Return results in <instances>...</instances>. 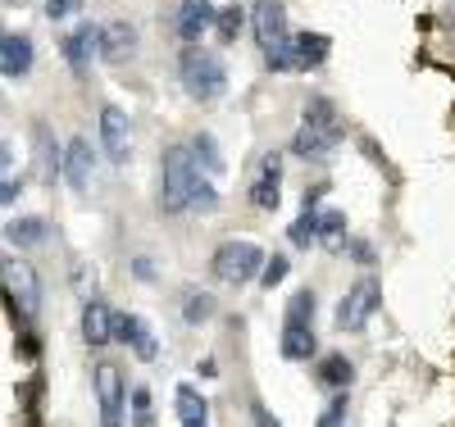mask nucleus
Instances as JSON below:
<instances>
[{
    "mask_svg": "<svg viewBox=\"0 0 455 427\" xmlns=\"http://www.w3.org/2000/svg\"><path fill=\"white\" fill-rule=\"evenodd\" d=\"M341 141V119H337V105L328 96H315L306 100V114H300V128H296V141L291 150L300 160H328Z\"/></svg>",
    "mask_w": 455,
    "mask_h": 427,
    "instance_id": "obj_1",
    "label": "nucleus"
},
{
    "mask_svg": "<svg viewBox=\"0 0 455 427\" xmlns=\"http://www.w3.org/2000/svg\"><path fill=\"white\" fill-rule=\"evenodd\" d=\"M201 164L192 146H169L164 160H160V210L164 214H187L192 210V191L201 182Z\"/></svg>",
    "mask_w": 455,
    "mask_h": 427,
    "instance_id": "obj_2",
    "label": "nucleus"
},
{
    "mask_svg": "<svg viewBox=\"0 0 455 427\" xmlns=\"http://www.w3.org/2000/svg\"><path fill=\"white\" fill-rule=\"evenodd\" d=\"M178 73H182L187 96L201 100V105H210V100H219V96L228 91V68H223V59H219L214 51H205V46H182Z\"/></svg>",
    "mask_w": 455,
    "mask_h": 427,
    "instance_id": "obj_3",
    "label": "nucleus"
},
{
    "mask_svg": "<svg viewBox=\"0 0 455 427\" xmlns=\"http://www.w3.org/2000/svg\"><path fill=\"white\" fill-rule=\"evenodd\" d=\"M264 264H269V259H264V250H259L255 241H246V237L223 241V246L214 250V259H210L214 278H219V282H233V287L259 278V273H264Z\"/></svg>",
    "mask_w": 455,
    "mask_h": 427,
    "instance_id": "obj_4",
    "label": "nucleus"
},
{
    "mask_svg": "<svg viewBox=\"0 0 455 427\" xmlns=\"http://www.w3.org/2000/svg\"><path fill=\"white\" fill-rule=\"evenodd\" d=\"M251 28H255V42H259L264 55L291 46V28H287L283 0H255V5H251Z\"/></svg>",
    "mask_w": 455,
    "mask_h": 427,
    "instance_id": "obj_5",
    "label": "nucleus"
},
{
    "mask_svg": "<svg viewBox=\"0 0 455 427\" xmlns=\"http://www.w3.org/2000/svg\"><path fill=\"white\" fill-rule=\"evenodd\" d=\"M124 400L128 382L114 364H96V405H100V427H124Z\"/></svg>",
    "mask_w": 455,
    "mask_h": 427,
    "instance_id": "obj_6",
    "label": "nucleus"
},
{
    "mask_svg": "<svg viewBox=\"0 0 455 427\" xmlns=\"http://www.w3.org/2000/svg\"><path fill=\"white\" fill-rule=\"evenodd\" d=\"M373 309H378V282L360 278L347 296H341V304H337V328L341 332H364V323L373 319Z\"/></svg>",
    "mask_w": 455,
    "mask_h": 427,
    "instance_id": "obj_7",
    "label": "nucleus"
},
{
    "mask_svg": "<svg viewBox=\"0 0 455 427\" xmlns=\"http://www.w3.org/2000/svg\"><path fill=\"white\" fill-rule=\"evenodd\" d=\"M5 296H10V309H19L23 319L36 314V304H42V287H36V273L19 259H5Z\"/></svg>",
    "mask_w": 455,
    "mask_h": 427,
    "instance_id": "obj_8",
    "label": "nucleus"
},
{
    "mask_svg": "<svg viewBox=\"0 0 455 427\" xmlns=\"http://www.w3.org/2000/svg\"><path fill=\"white\" fill-rule=\"evenodd\" d=\"M100 150L109 154V164H128L132 154V132H128V114L119 105L100 109Z\"/></svg>",
    "mask_w": 455,
    "mask_h": 427,
    "instance_id": "obj_9",
    "label": "nucleus"
},
{
    "mask_svg": "<svg viewBox=\"0 0 455 427\" xmlns=\"http://www.w3.org/2000/svg\"><path fill=\"white\" fill-rule=\"evenodd\" d=\"M219 23V10L214 0H182L178 5V36L187 46H201V36Z\"/></svg>",
    "mask_w": 455,
    "mask_h": 427,
    "instance_id": "obj_10",
    "label": "nucleus"
},
{
    "mask_svg": "<svg viewBox=\"0 0 455 427\" xmlns=\"http://www.w3.org/2000/svg\"><path fill=\"white\" fill-rule=\"evenodd\" d=\"M278 201H283V160L278 154H264L259 173L251 182V205L255 210H278Z\"/></svg>",
    "mask_w": 455,
    "mask_h": 427,
    "instance_id": "obj_11",
    "label": "nucleus"
},
{
    "mask_svg": "<svg viewBox=\"0 0 455 427\" xmlns=\"http://www.w3.org/2000/svg\"><path fill=\"white\" fill-rule=\"evenodd\" d=\"M114 336H119L124 345H132V355H137L141 364H150V360L160 355L156 332H150L146 319H137V314H114Z\"/></svg>",
    "mask_w": 455,
    "mask_h": 427,
    "instance_id": "obj_12",
    "label": "nucleus"
},
{
    "mask_svg": "<svg viewBox=\"0 0 455 427\" xmlns=\"http://www.w3.org/2000/svg\"><path fill=\"white\" fill-rule=\"evenodd\" d=\"M92 169H96V150H92V141H87V137H73V141L64 146V182L78 191V196L92 186Z\"/></svg>",
    "mask_w": 455,
    "mask_h": 427,
    "instance_id": "obj_13",
    "label": "nucleus"
},
{
    "mask_svg": "<svg viewBox=\"0 0 455 427\" xmlns=\"http://www.w3.org/2000/svg\"><path fill=\"white\" fill-rule=\"evenodd\" d=\"M132 55H137V28H132L128 19L105 23V28H100V59L124 64V59H132Z\"/></svg>",
    "mask_w": 455,
    "mask_h": 427,
    "instance_id": "obj_14",
    "label": "nucleus"
},
{
    "mask_svg": "<svg viewBox=\"0 0 455 427\" xmlns=\"http://www.w3.org/2000/svg\"><path fill=\"white\" fill-rule=\"evenodd\" d=\"M0 73H5L10 83H19V77L32 73V36H23V32L0 36Z\"/></svg>",
    "mask_w": 455,
    "mask_h": 427,
    "instance_id": "obj_15",
    "label": "nucleus"
},
{
    "mask_svg": "<svg viewBox=\"0 0 455 427\" xmlns=\"http://www.w3.org/2000/svg\"><path fill=\"white\" fill-rule=\"evenodd\" d=\"M83 341L92 345V351H100V345L114 341V314L105 300H87L83 304Z\"/></svg>",
    "mask_w": 455,
    "mask_h": 427,
    "instance_id": "obj_16",
    "label": "nucleus"
},
{
    "mask_svg": "<svg viewBox=\"0 0 455 427\" xmlns=\"http://www.w3.org/2000/svg\"><path fill=\"white\" fill-rule=\"evenodd\" d=\"M92 55H100V28L96 23H78V28L64 36V59L73 68H87Z\"/></svg>",
    "mask_w": 455,
    "mask_h": 427,
    "instance_id": "obj_17",
    "label": "nucleus"
},
{
    "mask_svg": "<svg viewBox=\"0 0 455 427\" xmlns=\"http://www.w3.org/2000/svg\"><path fill=\"white\" fill-rule=\"evenodd\" d=\"M315 323H300V319H287L283 323V355L287 360H310L315 355Z\"/></svg>",
    "mask_w": 455,
    "mask_h": 427,
    "instance_id": "obj_18",
    "label": "nucleus"
},
{
    "mask_svg": "<svg viewBox=\"0 0 455 427\" xmlns=\"http://www.w3.org/2000/svg\"><path fill=\"white\" fill-rule=\"evenodd\" d=\"M173 400H178V423L182 427H210V405H205V396L196 391V386L182 382Z\"/></svg>",
    "mask_w": 455,
    "mask_h": 427,
    "instance_id": "obj_19",
    "label": "nucleus"
},
{
    "mask_svg": "<svg viewBox=\"0 0 455 427\" xmlns=\"http://www.w3.org/2000/svg\"><path fill=\"white\" fill-rule=\"evenodd\" d=\"M291 51H296V68H319V64L328 59L332 42H328L323 32H296V42H291Z\"/></svg>",
    "mask_w": 455,
    "mask_h": 427,
    "instance_id": "obj_20",
    "label": "nucleus"
},
{
    "mask_svg": "<svg viewBox=\"0 0 455 427\" xmlns=\"http://www.w3.org/2000/svg\"><path fill=\"white\" fill-rule=\"evenodd\" d=\"M351 377H355V368H351L347 355H328V360L319 364V382L328 386V391H347Z\"/></svg>",
    "mask_w": 455,
    "mask_h": 427,
    "instance_id": "obj_21",
    "label": "nucleus"
},
{
    "mask_svg": "<svg viewBox=\"0 0 455 427\" xmlns=\"http://www.w3.org/2000/svg\"><path fill=\"white\" fill-rule=\"evenodd\" d=\"M192 154H196V164H201L210 178L223 173V154H219V141H214L210 132H196V137H192Z\"/></svg>",
    "mask_w": 455,
    "mask_h": 427,
    "instance_id": "obj_22",
    "label": "nucleus"
},
{
    "mask_svg": "<svg viewBox=\"0 0 455 427\" xmlns=\"http://www.w3.org/2000/svg\"><path fill=\"white\" fill-rule=\"evenodd\" d=\"M287 237H291V246H300V250H306V246H315V241L323 237V227H319V214H315V205H306V214H300V218L291 223V232H287Z\"/></svg>",
    "mask_w": 455,
    "mask_h": 427,
    "instance_id": "obj_23",
    "label": "nucleus"
},
{
    "mask_svg": "<svg viewBox=\"0 0 455 427\" xmlns=\"http://www.w3.org/2000/svg\"><path fill=\"white\" fill-rule=\"evenodd\" d=\"M5 237L14 241V246H36L46 237V223L42 218H14L10 227H5Z\"/></svg>",
    "mask_w": 455,
    "mask_h": 427,
    "instance_id": "obj_24",
    "label": "nucleus"
},
{
    "mask_svg": "<svg viewBox=\"0 0 455 427\" xmlns=\"http://www.w3.org/2000/svg\"><path fill=\"white\" fill-rule=\"evenodd\" d=\"M214 314V296H205V291H187L182 296V319L187 323H205Z\"/></svg>",
    "mask_w": 455,
    "mask_h": 427,
    "instance_id": "obj_25",
    "label": "nucleus"
},
{
    "mask_svg": "<svg viewBox=\"0 0 455 427\" xmlns=\"http://www.w3.org/2000/svg\"><path fill=\"white\" fill-rule=\"evenodd\" d=\"M242 23H246V14L237 10V5H228V10H219V23H214V32H219V42L228 46V42H237V32H242Z\"/></svg>",
    "mask_w": 455,
    "mask_h": 427,
    "instance_id": "obj_26",
    "label": "nucleus"
},
{
    "mask_svg": "<svg viewBox=\"0 0 455 427\" xmlns=\"http://www.w3.org/2000/svg\"><path fill=\"white\" fill-rule=\"evenodd\" d=\"M287 319H300V323H315V291H296L291 304H287Z\"/></svg>",
    "mask_w": 455,
    "mask_h": 427,
    "instance_id": "obj_27",
    "label": "nucleus"
},
{
    "mask_svg": "<svg viewBox=\"0 0 455 427\" xmlns=\"http://www.w3.org/2000/svg\"><path fill=\"white\" fill-rule=\"evenodd\" d=\"M132 427H156V418H150V391H146V386H132Z\"/></svg>",
    "mask_w": 455,
    "mask_h": 427,
    "instance_id": "obj_28",
    "label": "nucleus"
},
{
    "mask_svg": "<svg viewBox=\"0 0 455 427\" xmlns=\"http://www.w3.org/2000/svg\"><path fill=\"white\" fill-rule=\"evenodd\" d=\"M287 273H291V264H287V255H274L269 264H264V273H259V287H269V291H274V287H278V282H283Z\"/></svg>",
    "mask_w": 455,
    "mask_h": 427,
    "instance_id": "obj_29",
    "label": "nucleus"
},
{
    "mask_svg": "<svg viewBox=\"0 0 455 427\" xmlns=\"http://www.w3.org/2000/svg\"><path fill=\"white\" fill-rule=\"evenodd\" d=\"M319 227H323V237H337V232H347V214H341V210H323Z\"/></svg>",
    "mask_w": 455,
    "mask_h": 427,
    "instance_id": "obj_30",
    "label": "nucleus"
},
{
    "mask_svg": "<svg viewBox=\"0 0 455 427\" xmlns=\"http://www.w3.org/2000/svg\"><path fill=\"white\" fill-rule=\"evenodd\" d=\"M83 0H46V19H68V14H78Z\"/></svg>",
    "mask_w": 455,
    "mask_h": 427,
    "instance_id": "obj_31",
    "label": "nucleus"
},
{
    "mask_svg": "<svg viewBox=\"0 0 455 427\" xmlns=\"http://www.w3.org/2000/svg\"><path fill=\"white\" fill-rule=\"evenodd\" d=\"M251 418H255V427H283L269 409H264V405H251Z\"/></svg>",
    "mask_w": 455,
    "mask_h": 427,
    "instance_id": "obj_32",
    "label": "nucleus"
},
{
    "mask_svg": "<svg viewBox=\"0 0 455 427\" xmlns=\"http://www.w3.org/2000/svg\"><path fill=\"white\" fill-rule=\"evenodd\" d=\"M5 5H19V0H5Z\"/></svg>",
    "mask_w": 455,
    "mask_h": 427,
    "instance_id": "obj_33",
    "label": "nucleus"
}]
</instances>
